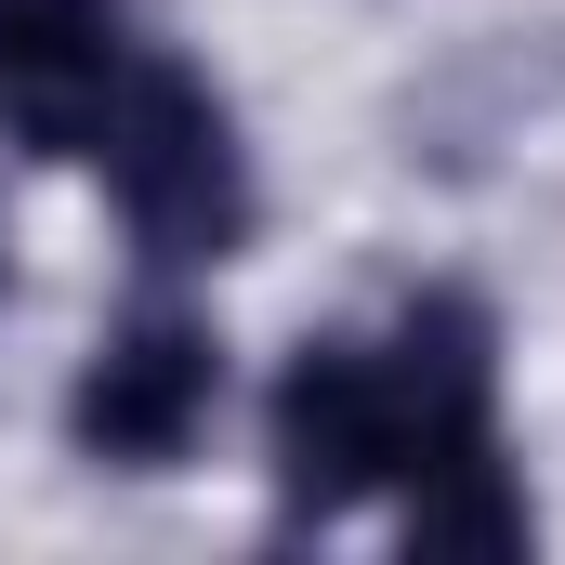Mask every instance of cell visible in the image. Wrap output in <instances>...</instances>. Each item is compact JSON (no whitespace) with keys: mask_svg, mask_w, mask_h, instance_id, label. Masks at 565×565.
<instances>
[{"mask_svg":"<svg viewBox=\"0 0 565 565\" xmlns=\"http://www.w3.org/2000/svg\"><path fill=\"white\" fill-rule=\"evenodd\" d=\"M106 184H119V224H132L145 264H224L250 237V158H237V119L198 66H132L119 106H106Z\"/></svg>","mask_w":565,"mask_h":565,"instance_id":"6da1fadb","label":"cell"},{"mask_svg":"<svg viewBox=\"0 0 565 565\" xmlns=\"http://www.w3.org/2000/svg\"><path fill=\"white\" fill-rule=\"evenodd\" d=\"M264 447H277V500L289 513H355L369 487H395L408 434H395V369L382 342H302L277 369V408H264Z\"/></svg>","mask_w":565,"mask_h":565,"instance_id":"7a4b0ae2","label":"cell"},{"mask_svg":"<svg viewBox=\"0 0 565 565\" xmlns=\"http://www.w3.org/2000/svg\"><path fill=\"white\" fill-rule=\"evenodd\" d=\"M211 395H224V342L158 302V316H132V329L93 342L79 395H66V434H79V460H106V473H171V460L198 447V422H211Z\"/></svg>","mask_w":565,"mask_h":565,"instance_id":"3957f363","label":"cell"},{"mask_svg":"<svg viewBox=\"0 0 565 565\" xmlns=\"http://www.w3.org/2000/svg\"><path fill=\"white\" fill-rule=\"evenodd\" d=\"M119 79H132L119 0H0V132L26 158H93Z\"/></svg>","mask_w":565,"mask_h":565,"instance_id":"277c9868","label":"cell"},{"mask_svg":"<svg viewBox=\"0 0 565 565\" xmlns=\"http://www.w3.org/2000/svg\"><path fill=\"white\" fill-rule=\"evenodd\" d=\"M540 526H526V487H513V460H500V434H473V447H447L408 473V553L434 565H500L526 553Z\"/></svg>","mask_w":565,"mask_h":565,"instance_id":"5b68a950","label":"cell"}]
</instances>
